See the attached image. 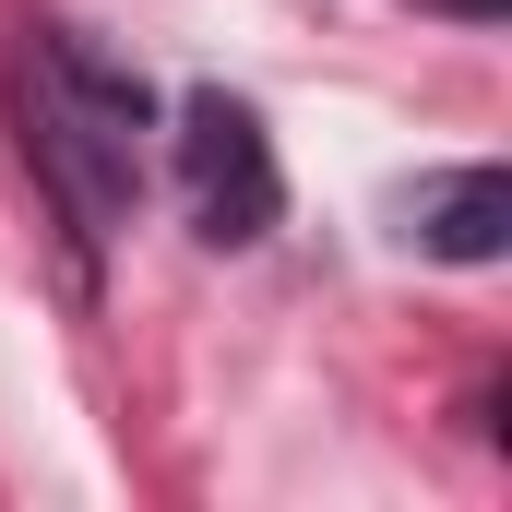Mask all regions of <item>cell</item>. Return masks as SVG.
<instances>
[{
  "label": "cell",
  "mask_w": 512,
  "mask_h": 512,
  "mask_svg": "<svg viewBox=\"0 0 512 512\" xmlns=\"http://www.w3.org/2000/svg\"><path fill=\"white\" fill-rule=\"evenodd\" d=\"M453 12H501V0H453Z\"/></svg>",
  "instance_id": "4"
},
{
  "label": "cell",
  "mask_w": 512,
  "mask_h": 512,
  "mask_svg": "<svg viewBox=\"0 0 512 512\" xmlns=\"http://www.w3.org/2000/svg\"><path fill=\"white\" fill-rule=\"evenodd\" d=\"M12 120H24V155H36L48 203L72 215V239H108L131 203H143V131H155V96L131 84L120 60H96L84 36H36V48H24Z\"/></svg>",
  "instance_id": "1"
},
{
  "label": "cell",
  "mask_w": 512,
  "mask_h": 512,
  "mask_svg": "<svg viewBox=\"0 0 512 512\" xmlns=\"http://www.w3.org/2000/svg\"><path fill=\"white\" fill-rule=\"evenodd\" d=\"M417 239H429L441 262H501V239H512V179H501V167L441 179V191L417 203Z\"/></svg>",
  "instance_id": "3"
},
{
  "label": "cell",
  "mask_w": 512,
  "mask_h": 512,
  "mask_svg": "<svg viewBox=\"0 0 512 512\" xmlns=\"http://www.w3.org/2000/svg\"><path fill=\"white\" fill-rule=\"evenodd\" d=\"M179 203H191V227L215 239V251H251L262 227H274V203H286V179H274V143L239 96H179Z\"/></svg>",
  "instance_id": "2"
}]
</instances>
